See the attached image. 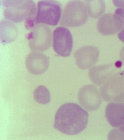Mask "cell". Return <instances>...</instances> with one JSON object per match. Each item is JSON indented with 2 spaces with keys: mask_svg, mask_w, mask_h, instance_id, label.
<instances>
[{
  "mask_svg": "<svg viewBox=\"0 0 124 140\" xmlns=\"http://www.w3.org/2000/svg\"><path fill=\"white\" fill-rule=\"evenodd\" d=\"M88 118V112L80 105L67 103L61 106L57 111L54 127L64 134L76 135L86 128Z\"/></svg>",
  "mask_w": 124,
  "mask_h": 140,
  "instance_id": "1",
  "label": "cell"
},
{
  "mask_svg": "<svg viewBox=\"0 0 124 140\" xmlns=\"http://www.w3.org/2000/svg\"><path fill=\"white\" fill-rule=\"evenodd\" d=\"M1 3L4 16L12 22L34 18L36 13V5L32 0H4Z\"/></svg>",
  "mask_w": 124,
  "mask_h": 140,
  "instance_id": "2",
  "label": "cell"
},
{
  "mask_svg": "<svg viewBox=\"0 0 124 140\" xmlns=\"http://www.w3.org/2000/svg\"><path fill=\"white\" fill-rule=\"evenodd\" d=\"M88 14L86 5L81 0H72L65 7L60 24L65 26L74 27L82 26L87 21Z\"/></svg>",
  "mask_w": 124,
  "mask_h": 140,
  "instance_id": "3",
  "label": "cell"
},
{
  "mask_svg": "<svg viewBox=\"0 0 124 140\" xmlns=\"http://www.w3.org/2000/svg\"><path fill=\"white\" fill-rule=\"evenodd\" d=\"M62 6L60 2L54 0H42L38 4L35 22L52 26H56L61 17Z\"/></svg>",
  "mask_w": 124,
  "mask_h": 140,
  "instance_id": "4",
  "label": "cell"
},
{
  "mask_svg": "<svg viewBox=\"0 0 124 140\" xmlns=\"http://www.w3.org/2000/svg\"><path fill=\"white\" fill-rule=\"evenodd\" d=\"M28 37L29 47L34 52L44 51L52 44V32L50 28L45 24H37L29 33Z\"/></svg>",
  "mask_w": 124,
  "mask_h": 140,
  "instance_id": "5",
  "label": "cell"
},
{
  "mask_svg": "<svg viewBox=\"0 0 124 140\" xmlns=\"http://www.w3.org/2000/svg\"><path fill=\"white\" fill-rule=\"evenodd\" d=\"M124 91V70L116 72L100 86V93L105 101L110 102Z\"/></svg>",
  "mask_w": 124,
  "mask_h": 140,
  "instance_id": "6",
  "label": "cell"
},
{
  "mask_svg": "<svg viewBox=\"0 0 124 140\" xmlns=\"http://www.w3.org/2000/svg\"><path fill=\"white\" fill-rule=\"evenodd\" d=\"M73 45L72 36L68 29L60 26L54 30L53 47L57 54L63 57L69 56L72 51Z\"/></svg>",
  "mask_w": 124,
  "mask_h": 140,
  "instance_id": "7",
  "label": "cell"
},
{
  "mask_svg": "<svg viewBox=\"0 0 124 140\" xmlns=\"http://www.w3.org/2000/svg\"><path fill=\"white\" fill-rule=\"evenodd\" d=\"M124 20L122 15L115 11L114 13H107L102 16L97 23V28L102 35H109L119 32L122 29Z\"/></svg>",
  "mask_w": 124,
  "mask_h": 140,
  "instance_id": "8",
  "label": "cell"
},
{
  "mask_svg": "<svg viewBox=\"0 0 124 140\" xmlns=\"http://www.w3.org/2000/svg\"><path fill=\"white\" fill-rule=\"evenodd\" d=\"M78 97L81 105L89 111L97 109L101 103L100 92L95 86L91 84L82 87L79 90Z\"/></svg>",
  "mask_w": 124,
  "mask_h": 140,
  "instance_id": "9",
  "label": "cell"
},
{
  "mask_svg": "<svg viewBox=\"0 0 124 140\" xmlns=\"http://www.w3.org/2000/svg\"><path fill=\"white\" fill-rule=\"evenodd\" d=\"M99 55L98 48L92 46L82 47L74 53L77 65L82 70L87 69L94 65L98 60Z\"/></svg>",
  "mask_w": 124,
  "mask_h": 140,
  "instance_id": "10",
  "label": "cell"
},
{
  "mask_svg": "<svg viewBox=\"0 0 124 140\" xmlns=\"http://www.w3.org/2000/svg\"><path fill=\"white\" fill-rule=\"evenodd\" d=\"M113 101L107 105L105 115L109 124L117 127L124 125V99Z\"/></svg>",
  "mask_w": 124,
  "mask_h": 140,
  "instance_id": "11",
  "label": "cell"
},
{
  "mask_svg": "<svg viewBox=\"0 0 124 140\" xmlns=\"http://www.w3.org/2000/svg\"><path fill=\"white\" fill-rule=\"evenodd\" d=\"M25 64L26 68L31 73L36 75H40L44 73L48 69L49 58L43 53L33 52L28 56Z\"/></svg>",
  "mask_w": 124,
  "mask_h": 140,
  "instance_id": "12",
  "label": "cell"
},
{
  "mask_svg": "<svg viewBox=\"0 0 124 140\" xmlns=\"http://www.w3.org/2000/svg\"><path fill=\"white\" fill-rule=\"evenodd\" d=\"M117 68L113 63L94 66L90 69L89 75L92 82L97 86H101L116 72Z\"/></svg>",
  "mask_w": 124,
  "mask_h": 140,
  "instance_id": "13",
  "label": "cell"
},
{
  "mask_svg": "<svg viewBox=\"0 0 124 140\" xmlns=\"http://www.w3.org/2000/svg\"><path fill=\"white\" fill-rule=\"evenodd\" d=\"M0 40L4 44L9 43L16 38L18 31L17 27L12 22L7 20L0 22Z\"/></svg>",
  "mask_w": 124,
  "mask_h": 140,
  "instance_id": "14",
  "label": "cell"
},
{
  "mask_svg": "<svg viewBox=\"0 0 124 140\" xmlns=\"http://www.w3.org/2000/svg\"><path fill=\"white\" fill-rule=\"evenodd\" d=\"M85 4L88 14L92 18H96L99 17L105 11V3L103 0H86Z\"/></svg>",
  "mask_w": 124,
  "mask_h": 140,
  "instance_id": "15",
  "label": "cell"
},
{
  "mask_svg": "<svg viewBox=\"0 0 124 140\" xmlns=\"http://www.w3.org/2000/svg\"><path fill=\"white\" fill-rule=\"evenodd\" d=\"M33 96L35 100L40 104H47L50 101V91L46 87L43 85H39L36 88L34 91Z\"/></svg>",
  "mask_w": 124,
  "mask_h": 140,
  "instance_id": "16",
  "label": "cell"
},
{
  "mask_svg": "<svg viewBox=\"0 0 124 140\" xmlns=\"http://www.w3.org/2000/svg\"><path fill=\"white\" fill-rule=\"evenodd\" d=\"M107 139L108 140H124V125L110 130Z\"/></svg>",
  "mask_w": 124,
  "mask_h": 140,
  "instance_id": "17",
  "label": "cell"
},
{
  "mask_svg": "<svg viewBox=\"0 0 124 140\" xmlns=\"http://www.w3.org/2000/svg\"><path fill=\"white\" fill-rule=\"evenodd\" d=\"M116 9L122 15L124 20V10L120 8ZM118 37L120 40L124 43V24L122 29L118 34Z\"/></svg>",
  "mask_w": 124,
  "mask_h": 140,
  "instance_id": "18",
  "label": "cell"
},
{
  "mask_svg": "<svg viewBox=\"0 0 124 140\" xmlns=\"http://www.w3.org/2000/svg\"><path fill=\"white\" fill-rule=\"evenodd\" d=\"M25 21V26L27 29H30L33 27L35 22V19L34 18L28 19Z\"/></svg>",
  "mask_w": 124,
  "mask_h": 140,
  "instance_id": "19",
  "label": "cell"
},
{
  "mask_svg": "<svg viewBox=\"0 0 124 140\" xmlns=\"http://www.w3.org/2000/svg\"><path fill=\"white\" fill-rule=\"evenodd\" d=\"M113 3L115 7L124 10V0H114L113 1Z\"/></svg>",
  "mask_w": 124,
  "mask_h": 140,
  "instance_id": "20",
  "label": "cell"
},
{
  "mask_svg": "<svg viewBox=\"0 0 124 140\" xmlns=\"http://www.w3.org/2000/svg\"><path fill=\"white\" fill-rule=\"evenodd\" d=\"M120 59L124 64V46L121 49L120 54Z\"/></svg>",
  "mask_w": 124,
  "mask_h": 140,
  "instance_id": "21",
  "label": "cell"
}]
</instances>
